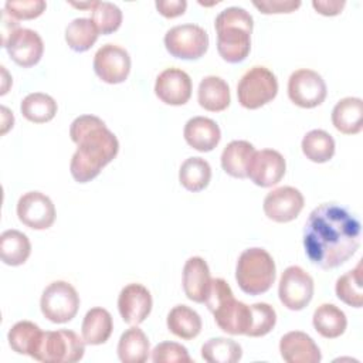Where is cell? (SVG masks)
<instances>
[{
  "instance_id": "obj_30",
  "label": "cell",
  "mask_w": 363,
  "mask_h": 363,
  "mask_svg": "<svg viewBox=\"0 0 363 363\" xmlns=\"http://www.w3.org/2000/svg\"><path fill=\"white\" fill-rule=\"evenodd\" d=\"M43 336V330L38 325L30 320H20L11 326L7 333L9 346L18 354H27L30 357L34 356L40 339Z\"/></svg>"
},
{
  "instance_id": "obj_35",
  "label": "cell",
  "mask_w": 363,
  "mask_h": 363,
  "mask_svg": "<svg viewBox=\"0 0 363 363\" xmlns=\"http://www.w3.org/2000/svg\"><path fill=\"white\" fill-rule=\"evenodd\" d=\"M201 357L208 363H235L242 357L241 346L227 337H211L201 346Z\"/></svg>"
},
{
  "instance_id": "obj_4",
  "label": "cell",
  "mask_w": 363,
  "mask_h": 363,
  "mask_svg": "<svg viewBox=\"0 0 363 363\" xmlns=\"http://www.w3.org/2000/svg\"><path fill=\"white\" fill-rule=\"evenodd\" d=\"M206 305L223 332L230 335L247 333L251 322V308L234 298L231 286L225 279L211 278Z\"/></svg>"
},
{
  "instance_id": "obj_24",
  "label": "cell",
  "mask_w": 363,
  "mask_h": 363,
  "mask_svg": "<svg viewBox=\"0 0 363 363\" xmlns=\"http://www.w3.org/2000/svg\"><path fill=\"white\" fill-rule=\"evenodd\" d=\"M254 153L255 147L248 140H231L223 149L221 167L231 177L245 179Z\"/></svg>"
},
{
  "instance_id": "obj_22",
  "label": "cell",
  "mask_w": 363,
  "mask_h": 363,
  "mask_svg": "<svg viewBox=\"0 0 363 363\" xmlns=\"http://www.w3.org/2000/svg\"><path fill=\"white\" fill-rule=\"evenodd\" d=\"M332 123L343 135H356L363 129V101L356 96L342 98L332 109Z\"/></svg>"
},
{
  "instance_id": "obj_31",
  "label": "cell",
  "mask_w": 363,
  "mask_h": 363,
  "mask_svg": "<svg viewBox=\"0 0 363 363\" xmlns=\"http://www.w3.org/2000/svg\"><path fill=\"white\" fill-rule=\"evenodd\" d=\"M211 180V167L203 157L193 156L186 159L179 169L180 184L193 193L204 190Z\"/></svg>"
},
{
  "instance_id": "obj_44",
  "label": "cell",
  "mask_w": 363,
  "mask_h": 363,
  "mask_svg": "<svg viewBox=\"0 0 363 363\" xmlns=\"http://www.w3.org/2000/svg\"><path fill=\"white\" fill-rule=\"evenodd\" d=\"M1 135H4L10 128H13V122H14V116L13 112H10L6 106H1Z\"/></svg>"
},
{
  "instance_id": "obj_10",
  "label": "cell",
  "mask_w": 363,
  "mask_h": 363,
  "mask_svg": "<svg viewBox=\"0 0 363 363\" xmlns=\"http://www.w3.org/2000/svg\"><path fill=\"white\" fill-rule=\"evenodd\" d=\"M313 278L301 267L291 265L284 269L278 284L281 303L289 311H301L313 296Z\"/></svg>"
},
{
  "instance_id": "obj_32",
  "label": "cell",
  "mask_w": 363,
  "mask_h": 363,
  "mask_svg": "<svg viewBox=\"0 0 363 363\" xmlns=\"http://www.w3.org/2000/svg\"><path fill=\"white\" fill-rule=\"evenodd\" d=\"M302 153L313 163L329 162L335 155V139L323 129L309 130L301 142Z\"/></svg>"
},
{
  "instance_id": "obj_23",
  "label": "cell",
  "mask_w": 363,
  "mask_h": 363,
  "mask_svg": "<svg viewBox=\"0 0 363 363\" xmlns=\"http://www.w3.org/2000/svg\"><path fill=\"white\" fill-rule=\"evenodd\" d=\"M199 105L210 112H221L231 102L228 84L217 75L204 77L197 89Z\"/></svg>"
},
{
  "instance_id": "obj_7",
  "label": "cell",
  "mask_w": 363,
  "mask_h": 363,
  "mask_svg": "<svg viewBox=\"0 0 363 363\" xmlns=\"http://www.w3.org/2000/svg\"><path fill=\"white\" fill-rule=\"evenodd\" d=\"M278 94L275 74L262 65H254L238 81L237 98L245 109H258L271 102Z\"/></svg>"
},
{
  "instance_id": "obj_34",
  "label": "cell",
  "mask_w": 363,
  "mask_h": 363,
  "mask_svg": "<svg viewBox=\"0 0 363 363\" xmlns=\"http://www.w3.org/2000/svg\"><path fill=\"white\" fill-rule=\"evenodd\" d=\"M98 30L88 17L74 18L65 28V41L75 52L88 51L98 40Z\"/></svg>"
},
{
  "instance_id": "obj_40",
  "label": "cell",
  "mask_w": 363,
  "mask_h": 363,
  "mask_svg": "<svg viewBox=\"0 0 363 363\" xmlns=\"http://www.w3.org/2000/svg\"><path fill=\"white\" fill-rule=\"evenodd\" d=\"M155 363H190L191 357L187 349L177 342H160L152 350Z\"/></svg>"
},
{
  "instance_id": "obj_29",
  "label": "cell",
  "mask_w": 363,
  "mask_h": 363,
  "mask_svg": "<svg viewBox=\"0 0 363 363\" xmlns=\"http://www.w3.org/2000/svg\"><path fill=\"white\" fill-rule=\"evenodd\" d=\"M31 254L28 237L18 230H6L0 235V257L6 265H23Z\"/></svg>"
},
{
  "instance_id": "obj_8",
  "label": "cell",
  "mask_w": 363,
  "mask_h": 363,
  "mask_svg": "<svg viewBox=\"0 0 363 363\" xmlns=\"http://www.w3.org/2000/svg\"><path fill=\"white\" fill-rule=\"evenodd\" d=\"M40 308L50 322L67 323L79 309V295L69 282L54 281L43 291Z\"/></svg>"
},
{
  "instance_id": "obj_1",
  "label": "cell",
  "mask_w": 363,
  "mask_h": 363,
  "mask_svg": "<svg viewBox=\"0 0 363 363\" xmlns=\"http://www.w3.org/2000/svg\"><path fill=\"white\" fill-rule=\"evenodd\" d=\"M360 245V221L346 207L322 203L315 207L303 227V248L308 259L330 269L345 264Z\"/></svg>"
},
{
  "instance_id": "obj_39",
  "label": "cell",
  "mask_w": 363,
  "mask_h": 363,
  "mask_svg": "<svg viewBox=\"0 0 363 363\" xmlns=\"http://www.w3.org/2000/svg\"><path fill=\"white\" fill-rule=\"evenodd\" d=\"M45 7L44 0H7L4 11L16 20H33L41 16Z\"/></svg>"
},
{
  "instance_id": "obj_43",
  "label": "cell",
  "mask_w": 363,
  "mask_h": 363,
  "mask_svg": "<svg viewBox=\"0 0 363 363\" xmlns=\"http://www.w3.org/2000/svg\"><path fill=\"white\" fill-rule=\"evenodd\" d=\"M346 1L345 0H313V9L322 16H337L342 13Z\"/></svg>"
},
{
  "instance_id": "obj_9",
  "label": "cell",
  "mask_w": 363,
  "mask_h": 363,
  "mask_svg": "<svg viewBox=\"0 0 363 363\" xmlns=\"http://www.w3.org/2000/svg\"><path fill=\"white\" fill-rule=\"evenodd\" d=\"M164 47L176 58L199 60L208 48V34L193 23L174 26L164 34Z\"/></svg>"
},
{
  "instance_id": "obj_19",
  "label": "cell",
  "mask_w": 363,
  "mask_h": 363,
  "mask_svg": "<svg viewBox=\"0 0 363 363\" xmlns=\"http://www.w3.org/2000/svg\"><path fill=\"white\" fill-rule=\"evenodd\" d=\"M279 353L286 363H319L320 349L305 332L292 330L279 340Z\"/></svg>"
},
{
  "instance_id": "obj_42",
  "label": "cell",
  "mask_w": 363,
  "mask_h": 363,
  "mask_svg": "<svg viewBox=\"0 0 363 363\" xmlns=\"http://www.w3.org/2000/svg\"><path fill=\"white\" fill-rule=\"evenodd\" d=\"M156 10L166 18H174L182 16L187 9L186 0H157L155 3Z\"/></svg>"
},
{
  "instance_id": "obj_2",
  "label": "cell",
  "mask_w": 363,
  "mask_h": 363,
  "mask_svg": "<svg viewBox=\"0 0 363 363\" xmlns=\"http://www.w3.org/2000/svg\"><path fill=\"white\" fill-rule=\"evenodd\" d=\"M69 136L77 145L69 172L78 183H88L95 179L119 152L116 135L95 115L75 118L69 126Z\"/></svg>"
},
{
  "instance_id": "obj_12",
  "label": "cell",
  "mask_w": 363,
  "mask_h": 363,
  "mask_svg": "<svg viewBox=\"0 0 363 363\" xmlns=\"http://www.w3.org/2000/svg\"><path fill=\"white\" fill-rule=\"evenodd\" d=\"M94 71L106 84H121L130 72V55L116 44H104L94 55Z\"/></svg>"
},
{
  "instance_id": "obj_5",
  "label": "cell",
  "mask_w": 363,
  "mask_h": 363,
  "mask_svg": "<svg viewBox=\"0 0 363 363\" xmlns=\"http://www.w3.org/2000/svg\"><path fill=\"white\" fill-rule=\"evenodd\" d=\"M277 275L275 261L271 254L259 247L244 250L235 265V281L240 289L248 295L267 292Z\"/></svg>"
},
{
  "instance_id": "obj_33",
  "label": "cell",
  "mask_w": 363,
  "mask_h": 363,
  "mask_svg": "<svg viewBox=\"0 0 363 363\" xmlns=\"http://www.w3.org/2000/svg\"><path fill=\"white\" fill-rule=\"evenodd\" d=\"M57 102L52 96L43 92H31L26 95L20 104L23 116L34 123L50 122L57 113Z\"/></svg>"
},
{
  "instance_id": "obj_25",
  "label": "cell",
  "mask_w": 363,
  "mask_h": 363,
  "mask_svg": "<svg viewBox=\"0 0 363 363\" xmlns=\"http://www.w3.org/2000/svg\"><path fill=\"white\" fill-rule=\"evenodd\" d=\"M112 330V315L105 308L95 306L85 313L81 325V333L86 345L96 346L105 343L111 337Z\"/></svg>"
},
{
  "instance_id": "obj_36",
  "label": "cell",
  "mask_w": 363,
  "mask_h": 363,
  "mask_svg": "<svg viewBox=\"0 0 363 363\" xmlns=\"http://www.w3.org/2000/svg\"><path fill=\"white\" fill-rule=\"evenodd\" d=\"M336 296L346 305L362 308L363 305V286H362V262L356 268L347 271L337 278L335 285Z\"/></svg>"
},
{
  "instance_id": "obj_38",
  "label": "cell",
  "mask_w": 363,
  "mask_h": 363,
  "mask_svg": "<svg viewBox=\"0 0 363 363\" xmlns=\"http://www.w3.org/2000/svg\"><path fill=\"white\" fill-rule=\"evenodd\" d=\"M251 308V322L247 330L250 337H261L268 335L277 323V312L267 302H257L250 305Z\"/></svg>"
},
{
  "instance_id": "obj_16",
  "label": "cell",
  "mask_w": 363,
  "mask_h": 363,
  "mask_svg": "<svg viewBox=\"0 0 363 363\" xmlns=\"http://www.w3.org/2000/svg\"><path fill=\"white\" fill-rule=\"evenodd\" d=\"M191 78L190 75L176 67L163 69L155 82L156 96L166 105L180 106L189 102L191 96Z\"/></svg>"
},
{
  "instance_id": "obj_13",
  "label": "cell",
  "mask_w": 363,
  "mask_h": 363,
  "mask_svg": "<svg viewBox=\"0 0 363 363\" xmlns=\"http://www.w3.org/2000/svg\"><path fill=\"white\" fill-rule=\"evenodd\" d=\"M17 217L28 228L47 230L55 221V206L41 191H27L17 201Z\"/></svg>"
},
{
  "instance_id": "obj_27",
  "label": "cell",
  "mask_w": 363,
  "mask_h": 363,
  "mask_svg": "<svg viewBox=\"0 0 363 363\" xmlns=\"http://www.w3.org/2000/svg\"><path fill=\"white\" fill-rule=\"evenodd\" d=\"M312 325L322 337L336 339L345 333L347 328V319L345 312L336 305L322 303L313 312Z\"/></svg>"
},
{
  "instance_id": "obj_6",
  "label": "cell",
  "mask_w": 363,
  "mask_h": 363,
  "mask_svg": "<svg viewBox=\"0 0 363 363\" xmlns=\"http://www.w3.org/2000/svg\"><path fill=\"white\" fill-rule=\"evenodd\" d=\"M84 353V339L74 330L60 329L43 332L33 359L43 363H74L79 362Z\"/></svg>"
},
{
  "instance_id": "obj_11",
  "label": "cell",
  "mask_w": 363,
  "mask_h": 363,
  "mask_svg": "<svg viewBox=\"0 0 363 363\" xmlns=\"http://www.w3.org/2000/svg\"><path fill=\"white\" fill-rule=\"evenodd\" d=\"M328 94L326 84L320 74L309 68H301L291 74L288 79L289 99L305 109L320 105Z\"/></svg>"
},
{
  "instance_id": "obj_18",
  "label": "cell",
  "mask_w": 363,
  "mask_h": 363,
  "mask_svg": "<svg viewBox=\"0 0 363 363\" xmlns=\"http://www.w3.org/2000/svg\"><path fill=\"white\" fill-rule=\"evenodd\" d=\"M152 306V295L142 284H128L119 292L118 311L123 322L129 325L142 323L149 316Z\"/></svg>"
},
{
  "instance_id": "obj_15",
  "label": "cell",
  "mask_w": 363,
  "mask_h": 363,
  "mask_svg": "<svg viewBox=\"0 0 363 363\" xmlns=\"http://www.w3.org/2000/svg\"><path fill=\"white\" fill-rule=\"evenodd\" d=\"M305 199L302 193L292 186H282L271 190L264 199V213L275 223H289L302 211Z\"/></svg>"
},
{
  "instance_id": "obj_26",
  "label": "cell",
  "mask_w": 363,
  "mask_h": 363,
  "mask_svg": "<svg viewBox=\"0 0 363 363\" xmlns=\"http://www.w3.org/2000/svg\"><path fill=\"white\" fill-rule=\"evenodd\" d=\"M116 352L122 363H145L149 359L150 343L145 332L133 325L121 335Z\"/></svg>"
},
{
  "instance_id": "obj_37",
  "label": "cell",
  "mask_w": 363,
  "mask_h": 363,
  "mask_svg": "<svg viewBox=\"0 0 363 363\" xmlns=\"http://www.w3.org/2000/svg\"><path fill=\"white\" fill-rule=\"evenodd\" d=\"M91 20L99 34H111L121 27L122 11L115 3L96 1L91 10Z\"/></svg>"
},
{
  "instance_id": "obj_28",
  "label": "cell",
  "mask_w": 363,
  "mask_h": 363,
  "mask_svg": "<svg viewBox=\"0 0 363 363\" xmlns=\"http://www.w3.org/2000/svg\"><path fill=\"white\" fill-rule=\"evenodd\" d=\"M167 329L177 337L183 340H190L199 336L201 332V318L200 315L187 305H176L170 309L166 319Z\"/></svg>"
},
{
  "instance_id": "obj_45",
  "label": "cell",
  "mask_w": 363,
  "mask_h": 363,
  "mask_svg": "<svg viewBox=\"0 0 363 363\" xmlns=\"http://www.w3.org/2000/svg\"><path fill=\"white\" fill-rule=\"evenodd\" d=\"M95 0L94 1H84V3H75V1H71L69 4L71 6H74V7H78V9H91L92 10V7L95 6Z\"/></svg>"
},
{
  "instance_id": "obj_20",
  "label": "cell",
  "mask_w": 363,
  "mask_h": 363,
  "mask_svg": "<svg viewBox=\"0 0 363 363\" xmlns=\"http://www.w3.org/2000/svg\"><path fill=\"white\" fill-rule=\"evenodd\" d=\"M183 291L186 296L196 302V303H204L210 284V268L207 262L201 257H190L183 267Z\"/></svg>"
},
{
  "instance_id": "obj_41",
  "label": "cell",
  "mask_w": 363,
  "mask_h": 363,
  "mask_svg": "<svg viewBox=\"0 0 363 363\" xmlns=\"http://www.w3.org/2000/svg\"><path fill=\"white\" fill-rule=\"evenodd\" d=\"M252 4L264 14H279V13H292L299 9V0H262L252 1Z\"/></svg>"
},
{
  "instance_id": "obj_21",
  "label": "cell",
  "mask_w": 363,
  "mask_h": 363,
  "mask_svg": "<svg viewBox=\"0 0 363 363\" xmlns=\"http://www.w3.org/2000/svg\"><path fill=\"white\" fill-rule=\"evenodd\" d=\"M183 136L190 147L199 152H211L220 143L221 130L213 119L194 116L186 122Z\"/></svg>"
},
{
  "instance_id": "obj_17",
  "label": "cell",
  "mask_w": 363,
  "mask_h": 363,
  "mask_svg": "<svg viewBox=\"0 0 363 363\" xmlns=\"http://www.w3.org/2000/svg\"><path fill=\"white\" fill-rule=\"evenodd\" d=\"M286 163L284 156L274 149L255 150L248 166L251 182L259 187H271L281 182L285 174Z\"/></svg>"
},
{
  "instance_id": "obj_3",
  "label": "cell",
  "mask_w": 363,
  "mask_h": 363,
  "mask_svg": "<svg viewBox=\"0 0 363 363\" xmlns=\"http://www.w3.org/2000/svg\"><path fill=\"white\" fill-rule=\"evenodd\" d=\"M252 27V16L242 7L231 6L218 13L214 28L217 33V51L224 61L238 64L248 57Z\"/></svg>"
},
{
  "instance_id": "obj_14",
  "label": "cell",
  "mask_w": 363,
  "mask_h": 363,
  "mask_svg": "<svg viewBox=\"0 0 363 363\" xmlns=\"http://www.w3.org/2000/svg\"><path fill=\"white\" fill-rule=\"evenodd\" d=\"M1 44L7 50L9 57L23 68H30L38 64L44 52L43 38L31 28H17L4 41H1Z\"/></svg>"
}]
</instances>
